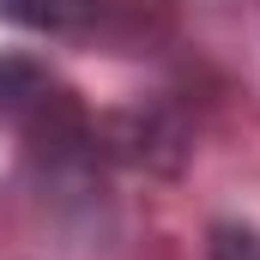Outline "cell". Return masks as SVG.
I'll return each mask as SVG.
<instances>
[{
    "instance_id": "cell-1",
    "label": "cell",
    "mask_w": 260,
    "mask_h": 260,
    "mask_svg": "<svg viewBox=\"0 0 260 260\" xmlns=\"http://www.w3.org/2000/svg\"><path fill=\"white\" fill-rule=\"evenodd\" d=\"M0 115L18 133L43 139V145L79 139V109H73V97L30 61H0Z\"/></svg>"
},
{
    "instance_id": "cell-2",
    "label": "cell",
    "mask_w": 260,
    "mask_h": 260,
    "mask_svg": "<svg viewBox=\"0 0 260 260\" xmlns=\"http://www.w3.org/2000/svg\"><path fill=\"white\" fill-rule=\"evenodd\" d=\"M0 18L30 24V30L73 37V30H91L103 18V0H0Z\"/></svg>"
},
{
    "instance_id": "cell-3",
    "label": "cell",
    "mask_w": 260,
    "mask_h": 260,
    "mask_svg": "<svg viewBox=\"0 0 260 260\" xmlns=\"http://www.w3.org/2000/svg\"><path fill=\"white\" fill-rule=\"evenodd\" d=\"M212 260H260V224H242V218L212 224Z\"/></svg>"
}]
</instances>
